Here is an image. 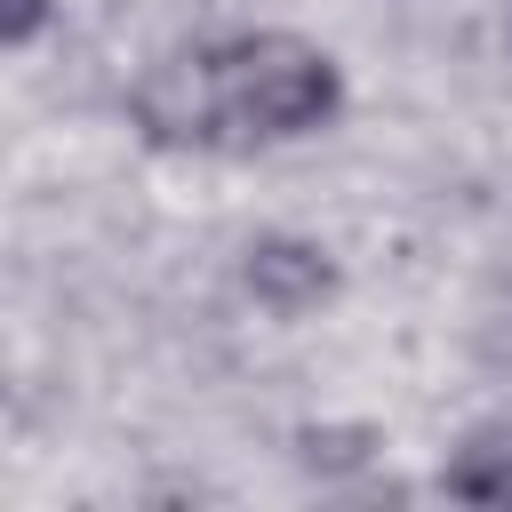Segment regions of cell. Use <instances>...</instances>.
Listing matches in <instances>:
<instances>
[{
	"mask_svg": "<svg viewBox=\"0 0 512 512\" xmlns=\"http://www.w3.org/2000/svg\"><path fill=\"white\" fill-rule=\"evenodd\" d=\"M136 120L144 136L160 144H208L216 128H232V104H224V56H160L144 80H136Z\"/></svg>",
	"mask_w": 512,
	"mask_h": 512,
	"instance_id": "7a4b0ae2",
	"label": "cell"
},
{
	"mask_svg": "<svg viewBox=\"0 0 512 512\" xmlns=\"http://www.w3.org/2000/svg\"><path fill=\"white\" fill-rule=\"evenodd\" d=\"M224 104L232 128L256 136H304L336 112V64L296 32H256L224 48Z\"/></svg>",
	"mask_w": 512,
	"mask_h": 512,
	"instance_id": "6da1fadb",
	"label": "cell"
},
{
	"mask_svg": "<svg viewBox=\"0 0 512 512\" xmlns=\"http://www.w3.org/2000/svg\"><path fill=\"white\" fill-rule=\"evenodd\" d=\"M248 288H256V304H272V312H312V304L336 296V264H328V248L272 232V240L248 248Z\"/></svg>",
	"mask_w": 512,
	"mask_h": 512,
	"instance_id": "3957f363",
	"label": "cell"
},
{
	"mask_svg": "<svg viewBox=\"0 0 512 512\" xmlns=\"http://www.w3.org/2000/svg\"><path fill=\"white\" fill-rule=\"evenodd\" d=\"M440 480H448V496H464V504H512V432H480Z\"/></svg>",
	"mask_w": 512,
	"mask_h": 512,
	"instance_id": "277c9868",
	"label": "cell"
},
{
	"mask_svg": "<svg viewBox=\"0 0 512 512\" xmlns=\"http://www.w3.org/2000/svg\"><path fill=\"white\" fill-rule=\"evenodd\" d=\"M40 16H48V0H0V40L24 48V40L40 32Z\"/></svg>",
	"mask_w": 512,
	"mask_h": 512,
	"instance_id": "5b68a950",
	"label": "cell"
}]
</instances>
